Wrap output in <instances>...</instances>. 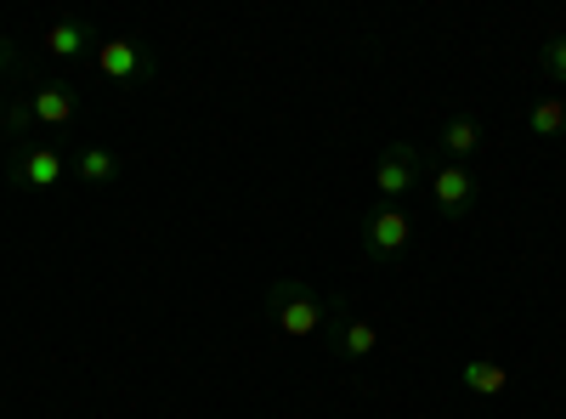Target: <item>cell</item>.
Wrapping results in <instances>:
<instances>
[{
  "instance_id": "obj_16",
  "label": "cell",
  "mask_w": 566,
  "mask_h": 419,
  "mask_svg": "<svg viewBox=\"0 0 566 419\" xmlns=\"http://www.w3.org/2000/svg\"><path fill=\"white\" fill-rule=\"evenodd\" d=\"M0 74H23V52H18V40L0 34Z\"/></svg>"
},
{
  "instance_id": "obj_17",
  "label": "cell",
  "mask_w": 566,
  "mask_h": 419,
  "mask_svg": "<svg viewBox=\"0 0 566 419\" xmlns=\"http://www.w3.org/2000/svg\"><path fill=\"white\" fill-rule=\"evenodd\" d=\"M7 103H12V97H7V91H0V125H7Z\"/></svg>"
},
{
  "instance_id": "obj_10",
  "label": "cell",
  "mask_w": 566,
  "mask_h": 419,
  "mask_svg": "<svg viewBox=\"0 0 566 419\" xmlns=\"http://www.w3.org/2000/svg\"><path fill=\"white\" fill-rule=\"evenodd\" d=\"M380 352V329H374L368 317H340V329H335V357L340 363H363V357H374Z\"/></svg>"
},
{
  "instance_id": "obj_11",
  "label": "cell",
  "mask_w": 566,
  "mask_h": 419,
  "mask_svg": "<svg viewBox=\"0 0 566 419\" xmlns=\"http://www.w3.org/2000/svg\"><path fill=\"white\" fill-rule=\"evenodd\" d=\"M69 176L85 181V188H108V181H119V159H114L108 148H97V143H85V148L69 159Z\"/></svg>"
},
{
  "instance_id": "obj_6",
  "label": "cell",
  "mask_w": 566,
  "mask_h": 419,
  "mask_svg": "<svg viewBox=\"0 0 566 419\" xmlns=\"http://www.w3.org/2000/svg\"><path fill=\"white\" fill-rule=\"evenodd\" d=\"M91 69H97L108 85H148L154 80V52L142 40H103L97 57H91Z\"/></svg>"
},
{
  "instance_id": "obj_2",
  "label": "cell",
  "mask_w": 566,
  "mask_h": 419,
  "mask_svg": "<svg viewBox=\"0 0 566 419\" xmlns=\"http://www.w3.org/2000/svg\"><path fill=\"white\" fill-rule=\"evenodd\" d=\"M357 244L368 261H397L408 244H413V216L402 205H374L363 216V232H357Z\"/></svg>"
},
{
  "instance_id": "obj_1",
  "label": "cell",
  "mask_w": 566,
  "mask_h": 419,
  "mask_svg": "<svg viewBox=\"0 0 566 419\" xmlns=\"http://www.w3.org/2000/svg\"><path fill=\"white\" fill-rule=\"evenodd\" d=\"M346 312L352 306L340 295H323L317 284H306V277H277V284L266 290V323L283 341H317V335L335 341Z\"/></svg>"
},
{
  "instance_id": "obj_4",
  "label": "cell",
  "mask_w": 566,
  "mask_h": 419,
  "mask_svg": "<svg viewBox=\"0 0 566 419\" xmlns=\"http://www.w3.org/2000/svg\"><path fill=\"white\" fill-rule=\"evenodd\" d=\"M7 176H12V188H23V193H52L57 181L69 176V159L52 143H12Z\"/></svg>"
},
{
  "instance_id": "obj_12",
  "label": "cell",
  "mask_w": 566,
  "mask_h": 419,
  "mask_svg": "<svg viewBox=\"0 0 566 419\" xmlns=\"http://www.w3.org/2000/svg\"><path fill=\"white\" fill-rule=\"evenodd\" d=\"M437 143H442L448 165H464L470 154L482 148V125L470 119V114H453V119H442V130H437Z\"/></svg>"
},
{
  "instance_id": "obj_7",
  "label": "cell",
  "mask_w": 566,
  "mask_h": 419,
  "mask_svg": "<svg viewBox=\"0 0 566 419\" xmlns=\"http://www.w3.org/2000/svg\"><path fill=\"white\" fill-rule=\"evenodd\" d=\"M29 108H34L40 130H69L74 114H80V97H74V85H63V80H40L29 91Z\"/></svg>"
},
{
  "instance_id": "obj_14",
  "label": "cell",
  "mask_w": 566,
  "mask_h": 419,
  "mask_svg": "<svg viewBox=\"0 0 566 419\" xmlns=\"http://www.w3.org/2000/svg\"><path fill=\"white\" fill-rule=\"evenodd\" d=\"M34 108H29V91H23V97H12L7 103V125H0V136H18V143H34Z\"/></svg>"
},
{
  "instance_id": "obj_9",
  "label": "cell",
  "mask_w": 566,
  "mask_h": 419,
  "mask_svg": "<svg viewBox=\"0 0 566 419\" xmlns=\"http://www.w3.org/2000/svg\"><path fill=\"white\" fill-rule=\"evenodd\" d=\"M459 386H464L470 397L493 402V397L510 391V363H499V357H470V363L459 368Z\"/></svg>"
},
{
  "instance_id": "obj_13",
  "label": "cell",
  "mask_w": 566,
  "mask_h": 419,
  "mask_svg": "<svg viewBox=\"0 0 566 419\" xmlns=\"http://www.w3.org/2000/svg\"><path fill=\"white\" fill-rule=\"evenodd\" d=\"M527 130L533 136H566V103L560 97H544L527 108Z\"/></svg>"
},
{
  "instance_id": "obj_15",
  "label": "cell",
  "mask_w": 566,
  "mask_h": 419,
  "mask_svg": "<svg viewBox=\"0 0 566 419\" xmlns=\"http://www.w3.org/2000/svg\"><path fill=\"white\" fill-rule=\"evenodd\" d=\"M538 69H544V80L566 85V34H549V40H544V52H538Z\"/></svg>"
},
{
  "instance_id": "obj_8",
  "label": "cell",
  "mask_w": 566,
  "mask_h": 419,
  "mask_svg": "<svg viewBox=\"0 0 566 419\" xmlns=\"http://www.w3.org/2000/svg\"><path fill=\"white\" fill-rule=\"evenodd\" d=\"M97 45H103V34L91 29L85 18H57L52 29H45V52L63 57V63H74V57H97Z\"/></svg>"
},
{
  "instance_id": "obj_3",
  "label": "cell",
  "mask_w": 566,
  "mask_h": 419,
  "mask_svg": "<svg viewBox=\"0 0 566 419\" xmlns=\"http://www.w3.org/2000/svg\"><path fill=\"white\" fill-rule=\"evenodd\" d=\"M431 176L424 170V154L413 143H386V154L374 159V193L386 205H402L408 193H419V181Z\"/></svg>"
},
{
  "instance_id": "obj_5",
  "label": "cell",
  "mask_w": 566,
  "mask_h": 419,
  "mask_svg": "<svg viewBox=\"0 0 566 419\" xmlns=\"http://www.w3.org/2000/svg\"><path fill=\"white\" fill-rule=\"evenodd\" d=\"M424 188H431V205L442 221H464L470 210H476V193H482V181L470 176V165H437L431 176H424Z\"/></svg>"
}]
</instances>
